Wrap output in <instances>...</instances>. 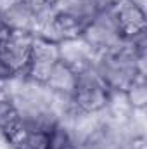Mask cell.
Returning a JSON list of instances; mask_svg holds the SVG:
<instances>
[{
  "instance_id": "1",
  "label": "cell",
  "mask_w": 147,
  "mask_h": 149,
  "mask_svg": "<svg viewBox=\"0 0 147 149\" xmlns=\"http://www.w3.org/2000/svg\"><path fill=\"white\" fill-rule=\"evenodd\" d=\"M111 88L102 80L95 66L78 73L73 92V106L78 113H102L107 106Z\"/></svg>"
},
{
  "instance_id": "2",
  "label": "cell",
  "mask_w": 147,
  "mask_h": 149,
  "mask_svg": "<svg viewBox=\"0 0 147 149\" xmlns=\"http://www.w3.org/2000/svg\"><path fill=\"white\" fill-rule=\"evenodd\" d=\"M35 35L24 33V31H10L7 40L0 45V63L5 68V71L10 76H24L30 56H31V45Z\"/></svg>"
},
{
  "instance_id": "3",
  "label": "cell",
  "mask_w": 147,
  "mask_h": 149,
  "mask_svg": "<svg viewBox=\"0 0 147 149\" xmlns=\"http://www.w3.org/2000/svg\"><path fill=\"white\" fill-rule=\"evenodd\" d=\"M57 63H59V45L47 38L35 37L31 45L30 64L24 76L31 81L45 83Z\"/></svg>"
},
{
  "instance_id": "4",
  "label": "cell",
  "mask_w": 147,
  "mask_h": 149,
  "mask_svg": "<svg viewBox=\"0 0 147 149\" xmlns=\"http://www.w3.org/2000/svg\"><path fill=\"white\" fill-rule=\"evenodd\" d=\"M118 30L125 40L146 35V12L144 5L137 3L135 0H119L112 9Z\"/></svg>"
},
{
  "instance_id": "5",
  "label": "cell",
  "mask_w": 147,
  "mask_h": 149,
  "mask_svg": "<svg viewBox=\"0 0 147 149\" xmlns=\"http://www.w3.org/2000/svg\"><path fill=\"white\" fill-rule=\"evenodd\" d=\"M12 149H50V132L31 128L19 121L7 135Z\"/></svg>"
},
{
  "instance_id": "6",
  "label": "cell",
  "mask_w": 147,
  "mask_h": 149,
  "mask_svg": "<svg viewBox=\"0 0 147 149\" xmlns=\"http://www.w3.org/2000/svg\"><path fill=\"white\" fill-rule=\"evenodd\" d=\"M76 80H78V74L74 73L69 66H66L64 63L59 61L54 66L50 76L47 78V81L43 85L50 92H54V94L73 97V92H74V88H76Z\"/></svg>"
},
{
  "instance_id": "7",
  "label": "cell",
  "mask_w": 147,
  "mask_h": 149,
  "mask_svg": "<svg viewBox=\"0 0 147 149\" xmlns=\"http://www.w3.org/2000/svg\"><path fill=\"white\" fill-rule=\"evenodd\" d=\"M126 101L132 106V109H146L147 104V87L144 76H139L126 90H125Z\"/></svg>"
},
{
  "instance_id": "8",
  "label": "cell",
  "mask_w": 147,
  "mask_h": 149,
  "mask_svg": "<svg viewBox=\"0 0 147 149\" xmlns=\"http://www.w3.org/2000/svg\"><path fill=\"white\" fill-rule=\"evenodd\" d=\"M9 35H10V30L7 28V24H5V23L2 21V17H0V45L7 40V37H9Z\"/></svg>"
}]
</instances>
